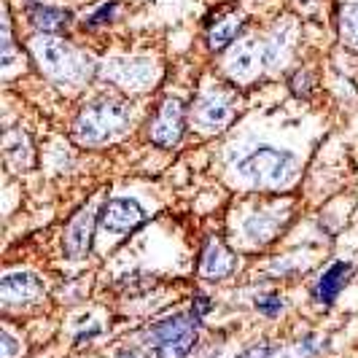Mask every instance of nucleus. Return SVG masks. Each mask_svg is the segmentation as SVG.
Listing matches in <instances>:
<instances>
[{
	"label": "nucleus",
	"instance_id": "f257e3e1",
	"mask_svg": "<svg viewBox=\"0 0 358 358\" xmlns=\"http://www.w3.org/2000/svg\"><path fill=\"white\" fill-rule=\"evenodd\" d=\"M129 124H132V110L124 100L103 97V100H94L87 108H81V113L73 124V135L87 145H103L127 132Z\"/></svg>",
	"mask_w": 358,
	"mask_h": 358
},
{
	"label": "nucleus",
	"instance_id": "f03ea898",
	"mask_svg": "<svg viewBox=\"0 0 358 358\" xmlns=\"http://www.w3.org/2000/svg\"><path fill=\"white\" fill-rule=\"evenodd\" d=\"M237 173L262 186H283L294 176V157L278 148H256L237 164Z\"/></svg>",
	"mask_w": 358,
	"mask_h": 358
},
{
	"label": "nucleus",
	"instance_id": "7ed1b4c3",
	"mask_svg": "<svg viewBox=\"0 0 358 358\" xmlns=\"http://www.w3.org/2000/svg\"><path fill=\"white\" fill-rule=\"evenodd\" d=\"M36 57L41 68L54 78H78L84 71L81 54L59 38H41L36 43Z\"/></svg>",
	"mask_w": 358,
	"mask_h": 358
},
{
	"label": "nucleus",
	"instance_id": "20e7f679",
	"mask_svg": "<svg viewBox=\"0 0 358 358\" xmlns=\"http://www.w3.org/2000/svg\"><path fill=\"white\" fill-rule=\"evenodd\" d=\"M183 127H186V108H183V100L178 97H167L162 103L159 113L154 116L151 122V141L162 148H173L178 145V141L183 138Z\"/></svg>",
	"mask_w": 358,
	"mask_h": 358
},
{
	"label": "nucleus",
	"instance_id": "39448f33",
	"mask_svg": "<svg viewBox=\"0 0 358 358\" xmlns=\"http://www.w3.org/2000/svg\"><path fill=\"white\" fill-rule=\"evenodd\" d=\"M106 76L116 81L122 90L141 92L154 84L157 68L148 59H110L106 65Z\"/></svg>",
	"mask_w": 358,
	"mask_h": 358
},
{
	"label": "nucleus",
	"instance_id": "423d86ee",
	"mask_svg": "<svg viewBox=\"0 0 358 358\" xmlns=\"http://www.w3.org/2000/svg\"><path fill=\"white\" fill-rule=\"evenodd\" d=\"M94 224H97V205L92 202L81 213L73 215V221L65 229V253L71 259H81L87 256L92 248V234H94Z\"/></svg>",
	"mask_w": 358,
	"mask_h": 358
},
{
	"label": "nucleus",
	"instance_id": "0eeeda50",
	"mask_svg": "<svg viewBox=\"0 0 358 358\" xmlns=\"http://www.w3.org/2000/svg\"><path fill=\"white\" fill-rule=\"evenodd\" d=\"M43 294V283L33 272H11L0 280V299L3 305H27Z\"/></svg>",
	"mask_w": 358,
	"mask_h": 358
},
{
	"label": "nucleus",
	"instance_id": "6e6552de",
	"mask_svg": "<svg viewBox=\"0 0 358 358\" xmlns=\"http://www.w3.org/2000/svg\"><path fill=\"white\" fill-rule=\"evenodd\" d=\"M145 218V210L135 199H110L103 208V227L108 232L122 234L135 227H141Z\"/></svg>",
	"mask_w": 358,
	"mask_h": 358
},
{
	"label": "nucleus",
	"instance_id": "1a4fd4ad",
	"mask_svg": "<svg viewBox=\"0 0 358 358\" xmlns=\"http://www.w3.org/2000/svg\"><path fill=\"white\" fill-rule=\"evenodd\" d=\"M194 119H197L199 129L215 132L232 122V103L224 94H205L194 108Z\"/></svg>",
	"mask_w": 358,
	"mask_h": 358
},
{
	"label": "nucleus",
	"instance_id": "9d476101",
	"mask_svg": "<svg viewBox=\"0 0 358 358\" xmlns=\"http://www.w3.org/2000/svg\"><path fill=\"white\" fill-rule=\"evenodd\" d=\"M234 269V256L227 251V245L221 240H208L205 251H202V262H199V275L208 280H221Z\"/></svg>",
	"mask_w": 358,
	"mask_h": 358
},
{
	"label": "nucleus",
	"instance_id": "9b49d317",
	"mask_svg": "<svg viewBox=\"0 0 358 358\" xmlns=\"http://www.w3.org/2000/svg\"><path fill=\"white\" fill-rule=\"evenodd\" d=\"M353 278V264L350 262H334L331 267L323 272L321 278H318V286H315V296H318V302L323 305H331L334 299H337V294H340L345 283Z\"/></svg>",
	"mask_w": 358,
	"mask_h": 358
},
{
	"label": "nucleus",
	"instance_id": "f8f14e48",
	"mask_svg": "<svg viewBox=\"0 0 358 358\" xmlns=\"http://www.w3.org/2000/svg\"><path fill=\"white\" fill-rule=\"evenodd\" d=\"M189 329H197V323L192 321L189 315H173V318H164V321L154 323V326L148 329L145 340L151 342V345H162V342L176 340L180 334H186Z\"/></svg>",
	"mask_w": 358,
	"mask_h": 358
},
{
	"label": "nucleus",
	"instance_id": "ddd939ff",
	"mask_svg": "<svg viewBox=\"0 0 358 358\" xmlns=\"http://www.w3.org/2000/svg\"><path fill=\"white\" fill-rule=\"evenodd\" d=\"M264 54L256 52V43L253 41H245V43H240L237 49L232 52L229 57V73L237 76V78H251L256 68H259V59H262Z\"/></svg>",
	"mask_w": 358,
	"mask_h": 358
},
{
	"label": "nucleus",
	"instance_id": "4468645a",
	"mask_svg": "<svg viewBox=\"0 0 358 358\" xmlns=\"http://www.w3.org/2000/svg\"><path fill=\"white\" fill-rule=\"evenodd\" d=\"M30 22L38 33H59L62 27H68L71 22V14L68 11H59V8H46V6H36L30 11Z\"/></svg>",
	"mask_w": 358,
	"mask_h": 358
},
{
	"label": "nucleus",
	"instance_id": "2eb2a0df",
	"mask_svg": "<svg viewBox=\"0 0 358 358\" xmlns=\"http://www.w3.org/2000/svg\"><path fill=\"white\" fill-rule=\"evenodd\" d=\"M6 157L19 170H27L33 164V148H30V141H27L24 132H8V138H6Z\"/></svg>",
	"mask_w": 358,
	"mask_h": 358
},
{
	"label": "nucleus",
	"instance_id": "dca6fc26",
	"mask_svg": "<svg viewBox=\"0 0 358 358\" xmlns=\"http://www.w3.org/2000/svg\"><path fill=\"white\" fill-rule=\"evenodd\" d=\"M194 342H197V329H189L186 334H180L176 340L157 345V358H186L189 350L194 348Z\"/></svg>",
	"mask_w": 358,
	"mask_h": 358
},
{
	"label": "nucleus",
	"instance_id": "f3484780",
	"mask_svg": "<svg viewBox=\"0 0 358 358\" xmlns=\"http://www.w3.org/2000/svg\"><path fill=\"white\" fill-rule=\"evenodd\" d=\"M342 41L348 49L358 52V6H348L342 11Z\"/></svg>",
	"mask_w": 358,
	"mask_h": 358
},
{
	"label": "nucleus",
	"instance_id": "a211bd4d",
	"mask_svg": "<svg viewBox=\"0 0 358 358\" xmlns=\"http://www.w3.org/2000/svg\"><path fill=\"white\" fill-rule=\"evenodd\" d=\"M237 30H240V22L237 19L218 24L213 33H210V49H227L234 41V36H237Z\"/></svg>",
	"mask_w": 358,
	"mask_h": 358
},
{
	"label": "nucleus",
	"instance_id": "6ab92c4d",
	"mask_svg": "<svg viewBox=\"0 0 358 358\" xmlns=\"http://www.w3.org/2000/svg\"><path fill=\"white\" fill-rule=\"evenodd\" d=\"M256 307L269 315V318H275V315H280L283 313V302L278 299V296H262V299H256Z\"/></svg>",
	"mask_w": 358,
	"mask_h": 358
},
{
	"label": "nucleus",
	"instance_id": "aec40b11",
	"mask_svg": "<svg viewBox=\"0 0 358 358\" xmlns=\"http://www.w3.org/2000/svg\"><path fill=\"white\" fill-rule=\"evenodd\" d=\"M113 11H116V0H108V3H103V6H100V11H94V14L90 17V24H92V27L103 24V22H108V19L113 17Z\"/></svg>",
	"mask_w": 358,
	"mask_h": 358
},
{
	"label": "nucleus",
	"instance_id": "412c9836",
	"mask_svg": "<svg viewBox=\"0 0 358 358\" xmlns=\"http://www.w3.org/2000/svg\"><path fill=\"white\" fill-rule=\"evenodd\" d=\"M19 350H22V348L11 340V334H8V331H3V358H14Z\"/></svg>",
	"mask_w": 358,
	"mask_h": 358
},
{
	"label": "nucleus",
	"instance_id": "4be33fe9",
	"mask_svg": "<svg viewBox=\"0 0 358 358\" xmlns=\"http://www.w3.org/2000/svg\"><path fill=\"white\" fill-rule=\"evenodd\" d=\"M243 358H269V353H267V348H259V350H248Z\"/></svg>",
	"mask_w": 358,
	"mask_h": 358
},
{
	"label": "nucleus",
	"instance_id": "5701e85b",
	"mask_svg": "<svg viewBox=\"0 0 358 358\" xmlns=\"http://www.w3.org/2000/svg\"><path fill=\"white\" fill-rule=\"evenodd\" d=\"M208 307H210V302H208V299H197V302H194L197 315H205V313H208Z\"/></svg>",
	"mask_w": 358,
	"mask_h": 358
},
{
	"label": "nucleus",
	"instance_id": "b1692460",
	"mask_svg": "<svg viewBox=\"0 0 358 358\" xmlns=\"http://www.w3.org/2000/svg\"><path fill=\"white\" fill-rule=\"evenodd\" d=\"M116 358H143V356H141V353H132V350H122Z\"/></svg>",
	"mask_w": 358,
	"mask_h": 358
}]
</instances>
